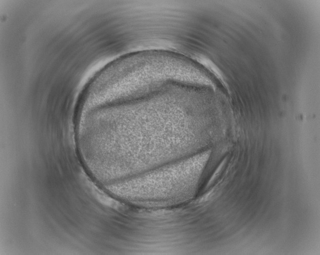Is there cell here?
<instances>
[{
    "mask_svg": "<svg viewBox=\"0 0 320 255\" xmlns=\"http://www.w3.org/2000/svg\"><path fill=\"white\" fill-rule=\"evenodd\" d=\"M208 154L189 158L170 169L157 175L140 180L129 192L122 194L124 198L149 204H173L184 201L194 196L201 171Z\"/></svg>",
    "mask_w": 320,
    "mask_h": 255,
    "instance_id": "1",
    "label": "cell"
}]
</instances>
